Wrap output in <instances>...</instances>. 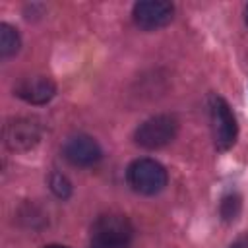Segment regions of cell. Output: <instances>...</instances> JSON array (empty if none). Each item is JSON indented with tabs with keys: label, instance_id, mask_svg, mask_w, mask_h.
<instances>
[{
	"label": "cell",
	"instance_id": "15",
	"mask_svg": "<svg viewBox=\"0 0 248 248\" xmlns=\"http://www.w3.org/2000/svg\"><path fill=\"white\" fill-rule=\"evenodd\" d=\"M246 23H248V6H246Z\"/></svg>",
	"mask_w": 248,
	"mask_h": 248
},
{
	"label": "cell",
	"instance_id": "12",
	"mask_svg": "<svg viewBox=\"0 0 248 248\" xmlns=\"http://www.w3.org/2000/svg\"><path fill=\"white\" fill-rule=\"evenodd\" d=\"M89 248H130V244H108V242L91 240V246H89Z\"/></svg>",
	"mask_w": 248,
	"mask_h": 248
},
{
	"label": "cell",
	"instance_id": "3",
	"mask_svg": "<svg viewBox=\"0 0 248 248\" xmlns=\"http://www.w3.org/2000/svg\"><path fill=\"white\" fill-rule=\"evenodd\" d=\"M176 132L178 122L169 114H159L140 124L136 130V143L145 149H159L170 143L176 138Z\"/></svg>",
	"mask_w": 248,
	"mask_h": 248
},
{
	"label": "cell",
	"instance_id": "5",
	"mask_svg": "<svg viewBox=\"0 0 248 248\" xmlns=\"http://www.w3.org/2000/svg\"><path fill=\"white\" fill-rule=\"evenodd\" d=\"M41 140V124L35 118H16L4 128V141L12 151H27Z\"/></svg>",
	"mask_w": 248,
	"mask_h": 248
},
{
	"label": "cell",
	"instance_id": "13",
	"mask_svg": "<svg viewBox=\"0 0 248 248\" xmlns=\"http://www.w3.org/2000/svg\"><path fill=\"white\" fill-rule=\"evenodd\" d=\"M229 248H248L246 246V242H244V238H240V240H236V242H232Z\"/></svg>",
	"mask_w": 248,
	"mask_h": 248
},
{
	"label": "cell",
	"instance_id": "11",
	"mask_svg": "<svg viewBox=\"0 0 248 248\" xmlns=\"http://www.w3.org/2000/svg\"><path fill=\"white\" fill-rule=\"evenodd\" d=\"M50 188H52V192L58 198H68L70 192H72V184L68 182V178L62 176V174H58V172H54L50 176Z\"/></svg>",
	"mask_w": 248,
	"mask_h": 248
},
{
	"label": "cell",
	"instance_id": "1",
	"mask_svg": "<svg viewBox=\"0 0 248 248\" xmlns=\"http://www.w3.org/2000/svg\"><path fill=\"white\" fill-rule=\"evenodd\" d=\"M128 184L143 196L161 192L167 184V170L153 159H138L128 167Z\"/></svg>",
	"mask_w": 248,
	"mask_h": 248
},
{
	"label": "cell",
	"instance_id": "10",
	"mask_svg": "<svg viewBox=\"0 0 248 248\" xmlns=\"http://www.w3.org/2000/svg\"><path fill=\"white\" fill-rule=\"evenodd\" d=\"M240 211V198L238 196H227L223 202H221V215L227 219V221H232Z\"/></svg>",
	"mask_w": 248,
	"mask_h": 248
},
{
	"label": "cell",
	"instance_id": "6",
	"mask_svg": "<svg viewBox=\"0 0 248 248\" xmlns=\"http://www.w3.org/2000/svg\"><path fill=\"white\" fill-rule=\"evenodd\" d=\"M174 8L169 2L161 0H143L134 6V21L141 29H159L165 27L172 19Z\"/></svg>",
	"mask_w": 248,
	"mask_h": 248
},
{
	"label": "cell",
	"instance_id": "7",
	"mask_svg": "<svg viewBox=\"0 0 248 248\" xmlns=\"http://www.w3.org/2000/svg\"><path fill=\"white\" fill-rule=\"evenodd\" d=\"M101 155L99 143L85 134L72 136L64 145V157L76 167H91L101 159Z\"/></svg>",
	"mask_w": 248,
	"mask_h": 248
},
{
	"label": "cell",
	"instance_id": "9",
	"mask_svg": "<svg viewBox=\"0 0 248 248\" xmlns=\"http://www.w3.org/2000/svg\"><path fill=\"white\" fill-rule=\"evenodd\" d=\"M19 45H21V41H19L17 31L12 25L2 23L0 25V52H2V56L16 54L19 50Z\"/></svg>",
	"mask_w": 248,
	"mask_h": 248
},
{
	"label": "cell",
	"instance_id": "2",
	"mask_svg": "<svg viewBox=\"0 0 248 248\" xmlns=\"http://www.w3.org/2000/svg\"><path fill=\"white\" fill-rule=\"evenodd\" d=\"M209 118H211L215 147L221 151H227L236 141L238 128H236L234 114L223 97H217V95L209 97Z\"/></svg>",
	"mask_w": 248,
	"mask_h": 248
},
{
	"label": "cell",
	"instance_id": "8",
	"mask_svg": "<svg viewBox=\"0 0 248 248\" xmlns=\"http://www.w3.org/2000/svg\"><path fill=\"white\" fill-rule=\"evenodd\" d=\"M16 95L31 105H43V103H48L54 93H56V85L50 78H45V76H29V78H23L17 81L16 85Z\"/></svg>",
	"mask_w": 248,
	"mask_h": 248
},
{
	"label": "cell",
	"instance_id": "14",
	"mask_svg": "<svg viewBox=\"0 0 248 248\" xmlns=\"http://www.w3.org/2000/svg\"><path fill=\"white\" fill-rule=\"evenodd\" d=\"M45 248H66V246H60V244H48V246H45Z\"/></svg>",
	"mask_w": 248,
	"mask_h": 248
},
{
	"label": "cell",
	"instance_id": "4",
	"mask_svg": "<svg viewBox=\"0 0 248 248\" xmlns=\"http://www.w3.org/2000/svg\"><path fill=\"white\" fill-rule=\"evenodd\" d=\"M132 223L128 217L120 213H107L101 215L91 229V240L108 242V244H130L132 238Z\"/></svg>",
	"mask_w": 248,
	"mask_h": 248
}]
</instances>
